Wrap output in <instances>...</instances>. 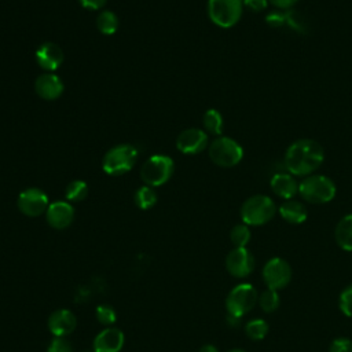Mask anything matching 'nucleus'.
<instances>
[{
	"label": "nucleus",
	"instance_id": "nucleus-1",
	"mask_svg": "<svg viewBox=\"0 0 352 352\" xmlns=\"http://www.w3.org/2000/svg\"><path fill=\"white\" fill-rule=\"evenodd\" d=\"M324 161L323 147L314 139H298L285 153V166L293 176L307 177L312 175Z\"/></svg>",
	"mask_w": 352,
	"mask_h": 352
},
{
	"label": "nucleus",
	"instance_id": "nucleus-2",
	"mask_svg": "<svg viewBox=\"0 0 352 352\" xmlns=\"http://www.w3.org/2000/svg\"><path fill=\"white\" fill-rule=\"evenodd\" d=\"M336 192L334 182L324 175L312 173L298 183V195L308 204H327L336 197Z\"/></svg>",
	"mask_w": 352,
	"mask_h": 352
},
{
	"label": "nucleus",
	"instance_id": "nucleus-3",
	"mask_svg": "<svg viewBox=\"0 0 352 352\" xmlns=\"http://www.w3.org/2000/svg\"><path fill=\"white\" fill-rule=\"evenodd\" d=\"M276 205L272 198L263 194L249 197L241 206V219L246 226L260 227L271 221L276 213Z\"/></svg>",
	"mask_w": 352,
	"mask_h": 352
},
{
	"label": "nucleus",
	"instance_id": "nucleus-4",
	"mask_svg": "<svg viewBox=\"0 0 352 352\" xmlns=\"http://www.w3.org/2000/svg\"><path fill=\"white\" fill-rule=\"evenodd\" d=\"M258 293L256 287L250 283L242 282L234 286L226 297V309L227 315L242 319L249 314L257 304Z\"/></svg>",
	"mask_w": 352,
	"mask_h": 352
},
{
	"label": "nucleus",
	"instance_id": "nucleus-5",
	"mask_svg": "<svg viewBox=\"0 0 352 352\" xmlns=\"http://www.w3.org/2000/svg\"><path fill=\"white\" fill-rule=\"evenodd\" d=\"M136 158V147H133L132 144H117L104 154L102 168L107 175L120 176L129 172L135 166Z\"/></svg>",
	"mask_w": 352,
	"mask_h": 352
},
{
	"label": "nucleus",
	"instance_id": "nucleus-6",
	"mask_svg": "<svg viewBox=\"0 0 352 352\" xmlns=\"http://www.w3.org/2000/svg\"><path fill=\"white\" fill-rule=\"evenodd\" d=\"M209 158L213 164L221 168H231L239 164L243 158L242 146L228 136L216 138L208 148Z\"/></svg>",
	"mask_w": 352,
	"mask_h": 352
},
{
	"label": "nucleus",
	"instance_id": "nucleus-7",
	"mask_svg": "<svg viewBox=\"0 0 352 352\" xmlns=\"http://www.w3.org/2000/svg\"><path fill=\"white\" fill-rule=\"evenodd\" d=\"M175 169V164L170 157L165 154L151 155L140 169V177L150 187H158L165 184Z\"/></svg>",
	"mask_w": 352,
	"mask_h": 352
},
{
	"label": "nucleus",
	"instance_id": "nucleus-8",
	"mask_svg": "<svg viewBox=\"0 0 352 352\" xmlns=\"http://www.w3.org/2000/svg\"><path fill=\"white\" fill-rule=\"evenodd\" d=\"M242 0H208L209 19L219 28H232L242 16Z\"/></svg>",
	"mask_w": 352,
	"mask_h": 352
},
{
	"label": "nucleus",
	"instance_id": "nucleus-9",
	"mask_svg": "<svg viewBox=\"0 0 352 352\" xmlns=\"http://www.w3.org/2000/svg\"><path fill=\"white\" fill-rule=\"evenodd\" d=\"M261 275L268 289L279 292L290 283L293 271L290 264L285 258L272 257L264 264Z\"/></svg>",
	"mask_w": 352,
	"mask_h": 352
},
{
	"label": "nucleus",
	"instance_id": "nucleus-10",
	"mask_svg": "<svg viewBox=\"0 0 352 352\" xmlns=\"http://www.w3.org/2000/svg\"><path fill=\"white\" fill-rule=\"evenodd\" d=\"M254 256L248 248H234L226 257V270L234 278H248L254 270Z\"/></svg>",
	"mask_w": 352,
	"mask_h": 352
},
{
	"label": "nucleus",
	"instance_id": "nucleus-11",
	"mask_svg": "<svg viewBox=\"0 0 352 352\" xmlns=\"http://www.w3.org/2000/svg\"><path fill=\"white\" fill-rule=\"evenodd\" d=\"M18 209L28 217H37L45 213L50 202L47 194L37 187L23 190L16 199Z\"/></svg>",
	"mask_w": 352,
	"mask_h": 352
},
{
	"label": "nucleus",
	"instance_id": "nucleus-12",
	"mask_svg": "<svg viewBox=\"0 0 352 352\" xmlns=\"http://www.w3.org/2000/svg\"><path fill=\"white\" fill-rule=\"evenodd\" d=\"M176 147L183 154H198L208 147V133L199 128H188L176 138Z\"/></svg>",
	"mask_w": 352,
	"mask_h": 352
},
{
	"label": "nucleus",
	"instance_id": "nucleus-13",
	"mask_svg": "<svg viewBox=\"0 0 352 352\" xmlns=\"http://www.w3.org/2000/svg\"><path fill=\"white\" fill-rule=\"evenodd\" d=\"M47 326H48L50 333L54 337L66 338L76 330L77 319H76V315L70 309L59 308L50 315Z\"/></svg>",
	"mask_w": 352,
	"mask_h": 352
},
{
	"label": "nucleus",
	"instance_id": "nucleus-14",
	"mask_svg": "<svg viewBox=\"0 0 352 352\" xmlns=\"http://www.w3.org/2000/svg\"><path fill=\"white\" fill-rule=\"evenodd\" d=\"M45 219L52 228L65 230L74 220V208L69 201L51 202L45 210Z\"/></svg>",
	"mask_w": 352,
	"mask_h": 352
},
{
	"label": "nucleus",
	"instance_id": "nucleus-15",
	"mask_svg": "<svg viewBox=\"0 0 352 352\" xmlns=\"http://www.w3.org/2000/svg\"><path fill=\"white\" fill-rule=\"evenodd\" d=\"M125 336L117 327H106L96 334L92 342L94 352H120L124 348Z\"/></svg>",
	"mask_w": 352,
	"mask_h": 352
},
{
	"label": "nucleus",
	"instance_id": "nucleus-16",
	"mask_svg": "<svg viewBox=\"0 0 352 352\" xmlns=\"http://www.w3.org/2000/svg\"><path fill=\"white\" fill-rule=\"evenodd\" d=\"M265 23L270 28H274V29L287 26L289 29H292L294 32H298V33L307 32V25L304 22L302 16H300L298 12L292 11V10H282V11L270 12L265 16Z\"/></svg>",
	"mask_w": 352,
	"mask_h": 352
},
{
	"label": "nucleus",
	"instance_id": "nucleus-17",
	"mask_svg": "<svg viewBox=\"0 0 352 352\" xmlns=\"http://www.w3.org/2000/svg\"><path fill=\"white\" fill-rule=\"evenodd\" d=\"M34 91L43 99L54 100V99H58L62 95L63 82L56 74H54L51 72L43 73L36 78Z\"/></svg>",
	"mask_w": 352,
	"mask_h": 352
},
{
	"label": "nucleus",
	"instance_id": "nucleus-18",
	"mask_svg": "<svg viewBox=\"0 0 352 352\" xmlns=\"http://www.w3.org/2000/svg\"><path fill=\"white\" fill-rule=\"evenodd\" d=\"M36 60L38 66L47 72L56 70L63 62V52L55 43H43L36 50Z\"/></svg>",
	"mask_w": 352,
	"mask_h": 352
},
{
	"label": "nucleus",
	"instance_id": "nucleus-19",
	"mask_svg": "<svg viewBox=\"0 0 352 352\" xmlns=\"http://www.w3.org/2000/svg\"><path fill=\"white\" fill-rule=\"evenodd\" d=\"M270 187L275 195L282 199H292L296 194H298V183L296 182L292 173H275L271 177Z\"/></svg>",
	"mask_w": 352,
	"mask_h": 352
},
{
	"label": "nucleus",
	"instance_id": "nucleus-20",
	"mask_svg": "<svg viewBox=\"0 0 352 352\" xmlns=\"http://www.w3.org/2000/svg\"><path fill=\"white\" fill-rule=\"evenodd\" d=\"M278 212L280 217L290 224H301L308 217V210L305 205L296 199H286L285 202H282Z\"/></svg>",
	"mask_w": 352,
	"mask_h": 352
},
{
	"label": "nucleus",
	"instance_id": "nucleus-21",
	"mask_svg": "<svg viewBox=\"0 0 352 352\" xmlns=\"http://www.w3.org/2000/svg\"><path fill=\"white\" fill-rule=\"evenodd\" d=\"M336 243L345 252H352V213L340 219L334 228Z\"/></svg>",
	"mask_w": 352,
	"mask_h": 352
},
{
	"label": "nucleus",
	"instance_id": "nucleus-22",
	"mask_svg": "<svg viewBox=\"0 0 352 352\" xmlns=\"http://www.w3.org/2000/svg\"><path fill=\"white\" fill-rule=\"evenodd\" d=\"M243 330H245L246 337L250 338L252 341H261L268 334L270 326H268L267 320H264L261 318H254L245 323Z\"/></svg>",
	"mask_w": 352,
	"mask_h": 352
},
{
	"label": "nucleus",
	"instance_id": "nucleus-23",
	"mask_svg": "<svg viewBox=\"0 0 352 352\" xmlns=\"http://www.w3.org/2000/svg\"><path fill=\"white\" fill-rule=\"evenodd\" d=\"M257 304L260 305V308L265 314L275 312L279 308V305H280V297H279L278 290H272V289L267 287L264 292H261L258 294Z\"/></svg>",
	"mask_w": 352,
	"mask_h": 352
},
{
	"label": "nucleus",
	"instance_id": "nucleus-24",
	"mask_svg": "<svg viewBox=\"0 0 352 352\" xmlns=\"http://www.w3.org/2000/svg\"><path fill=\"white\" fill-rule=\"evenodd\" d=\"M96 26L103 34H113L118 29V18L113 11L104 10L96 18Z\"/></svg>",
	"mask_w": 352,
	"mask_h": 352
},
{
	"label": "nucleus",
	"instance_id": "nucleus-25",
	"mask_svg": "<svg viewBox=\"0 0 352 352\" xmlns=\"http://www.w3.org/2000/svg\"><path fill=\"white\" fill-rule=\"evenodd\" d=\"M157 192L150 186H142L135 192V204L143 210L151 209L157 204Z\"/></svg>",
	"mask_w": 352,
	"mask_h": 352
},
{
	"label": "nucleus",
	"instance_id": "nucleus-26",
	"mask_svg": "<svg viewBox=\"0 0 352 352\" xmlns=\"http://www.w3.org/2000/svg\"><path fill=\"white\" fill-rule=\"evenodd\" d=\"M204 126L205 129L216 136L221 135L223 131V117L220 114V111H217L216 109H209L205 111L204 118H202Z\"/></svg>",
	"mask_w": 352,
	"mask_h": 352
},
{
	"label": "nucleus",
	"instance_id": "nucleus-27",
	"mask_svg": "<svg viewBox=\"0 0 352 352\" xmlns=\"http://www.w3.org/2000/svg\"><path fill=\"white\" fill-rule=\"evenodd\" d=\"M250 238H252L250 228L245 223L235 224L230 231V239L234 248H246L248 243L250 242Z\"/></svg>",
	"mask_w": 352,
	"mask_h": 352
},
{
	"label": "nucleus",
	"instance_id": "nucleus-28",
	"mask_svg": "<svg viewBox=\"0 0 352 352\" xmlns=\"http://www.w3.org/2000/svg\"><path fill=\"white\" fill-rule=\"evenodd\" d=\"M88 195V186L84 180H73L67 184L65 197L69 202H80Z\"/></svg>",
	"mask_w": 352,
	"mask_h": 352
},
{
	"label": "nucleus",
	"instance_id": "nucleus-29",
	"mask_svg": "<svg viewBox=\"0 0 352 352\" xmlns=\"http://www.w3.org/2000/svg\"><path fill=\"white\" fill-rule=\"evenodd\" d=\"M95 316L100 324L109 326V327L114 324L117 320V312L109 304H99L95 309Z\"/></svg>",
	"mask_w": 352,
	"mask_h": 352
},
{
	"label": "nucleus",
	"instance_id": "nucleus-30",
	"mask_svg": "<svg viewBox=\"0 0 352 352\" xmlns=\"http://www.w3.org/2000/svg\"><path fill=\"white\" fill-rule=\"evenodd\" d=\"M338 308L345 316L352 318V283L341 290L338 296Z\"/></svg>",
	"mask_w": 352,
	"mask_h": 352
},
{
	"label": "nucleus",
	"instance_id": "nucleus-31",
	"mask_svg": "<svg viewBox=\"0 0 352 352\" xmlns=\"http://www.w3.org/2000/svg\"><path fill=\"white\" fill-rule=\"evenodd\" d=\"M329 352H352V340L348 337H337L331 341Z\"/></svg>",
	"mask_w": 352,
	"mask_h": 352
},
{
	"label": "nucleus",
	"instance_id": "nucleus-32",
	"mask_svg": "<svg viewBox=\"0 0 352 352\" xmlns=\"http://www.w3.org/2000/svg\"><path fill=\"white\" fill-rule=\"evenodd\" d=\"M47 352H73V345L66 338L54 337L47 346Z\"/></svg>",
	"mask_w": 352,
	"mask_h": 352
},
{
	"label": "nucleus",
	"instance_id": "nucleus-33",
	"mask_svg": "<svg viewBox=\"0 0 352 352\" xmlns=\"http://www.w3.org/2000/svg\"><path fill=\"white\" fill-rule=\"evenodd\" d=\"M242 1L246 8H249L250 11H254V12H260V11L265 10L268 6V0H242Z\"/></svg>",
	"mask_w": 352,
	"mask_h": 352
},
{
	"label": "nucleus",
	"instance_id": "nucleus-34",
	"mask_svg": "<svg viewBox=\"0 0 352 352\" xmlns=\"http://www.w3.org/2000/svg\"><path fill=\"white\" fill-rule=\"evenodd\" d=\"M78 1L84 8H88V10H99L106 3V0H78Z\"/></svg>",
	"mask_w": 352,
	"mask_h": 352
},
{
	"label": "nucleus",
	"instance_id": "nucleus-35",
	"mask_svg": "<svg viewBox=\"0 0 352 352\" xmlns=\"http://www.w3.org/2000/svg\"><path fill=\"white\" fill-rule=\"evenodd\" d=\"M268 1L279 10H290L298 0H268Z\"/></svg>",
	"mask_w": 352,
	"mask_h": 352
},
{
	"label": "nucleus",
	"instance_id": "nucleus-36",
	"mask_svg": "<svg viewBox=\"0 0 352 352\" xmlns=\"http://www.w3.org/2000/svg\"><path fill=\"white\" fill-rule=\"evenodd\" d=\"M198 352H219V349H217V346H214L213 344H205V345H202V346L199 348Z\"/></svg>",
	"mask_w": 352,
	"mask_h": 352
},
{
	"label": "nucleus",
	"instance_id": "nucleus-37",
	"mask_svg": "<svg viewBox=\"0 0 352 352\" xmlns=\"http://www.w3.org/2000/svg\"><path fill=\"white\" fill-rule=\"evenodd\" d=\"M227 352H246V351L241 349V348H232V349H228Z\"/></svg>",
	"mask_w": 352,
	"mask_h": 352
}]
</instances>
